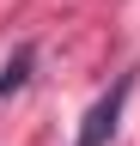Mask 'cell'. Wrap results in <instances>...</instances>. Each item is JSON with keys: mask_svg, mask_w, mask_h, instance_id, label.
<instances>
[{"mask_svg": "<svg viewBox=\"0 0 140 146\" xmlns=\"http://www.w3.org/2000/svg\"><path fill=\"white\" fill-rule=\"evenodd\" d=\"M128 91H134V73H116V85L104 91L92 110H85V122H79V140H73V146H110L116 122H122V104H128Z\"/></svg>", "mask_w": 140, "mask_h": 146, "instance_id": "6da1fadb", "label": "cell"}, {"mask_svg": "<svg viewBox=\"0 0 140 146\" xmlns=\"http://www.w3.org/2000/svg\"><path fill=\"white\" fill-rule=\"evenodd\" d=\"M31 67H37V49H31V43H19V49H12V61L0 67V98H12V91L31 79Z\"/></svg>", "mask_w": 140, "mask_h": 146, "instance_id": "7a4b0ae2", "label": "cell"}]
</instances>
